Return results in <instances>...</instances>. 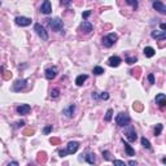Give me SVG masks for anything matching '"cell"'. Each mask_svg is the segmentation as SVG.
Wrapping results in <instances>:
<instances>
[{"label":"cell","mask_w":166,"mask_h":166,"mask_svg":"<svg viewBox=\"0 0 166 166\" xmlns=\"http://www.w3.org/2000/svg\"><path fill=\"white\" fill-rule=\"evenodd\" d=\"M125 136L127 138V140H129V141H135L136 139H138V135H136L135 129H134L131 125L126 126V130H125Z\"/></svg>","instance_id":"cell-4"},{"label":"cell","mask_w":166,"mask_h":166,"mask_svg":"<svg viewBox=\"0 0 166 166\" xmlns=\"http://www.w3.org/2000/svg\"><path fill=\"white\" fill-rule=\"evenodd\" d=\"M153 8H155L157 12H160L161 14H166V7L163 5V3L160 1V0H157V1L153 3Z\"/></svg>","instance_id":"cell-13"},{"label":"cell","mask_w":166,"mask_h":166,"mask_svg":"<svg viewBox=\"0 0 166 166\" xmlns=\"http://www.w3.org/2000/svg\"><path fill=\"white\" fill-rule=\"evenodd\" d=\"M57 71H59L57 66H51V68H48L47 70H45V78H47L48 81H52V79L57 75Z\"/></svg>","instance_id":"cell-8"},{"label":"cell","mask_w":166,"mask_h":166,"mask_svg":"<svg viewBox=\"0 0 166 166\" xmlns=\"http://www.w3.org/2000/svg\"><path fill=\"white\" fill-rule=\"evenodd\" d=\"M60 141H61V140H60L59 138H51V139H49V143H51L52 145H59Z\"/></svg>","instance_id":"cell-33"},{"label":"cell","mask_w":166,"mask_h":166,"mask_svg":"<svg viewBox=\"0 0 166 166\" xmlns=\"http://www.w3.org/2000/svg\"><path fill=\"white\" fill-rule=\"evenodd\" d=\"M11 165H14V166H18V162H16V161H13V162H9L7 166H11Z\"/></svg>","instance_id":"cell-47"},{"label":"cell","mask_w":166,"mask_h":166,"mask_svg":"<svg viewBox=\"0 0 166 166\" xmlns=\"http://www.w3.org/2000/svg\"><path fill=\"white\" fill-rule=\"evenodd\" d=\"M114 162V165H123L125 166V161H121V160H114L113 161Z\"/></svg>","instance_id":"cell-42"},{"label":"cell","mask_w":166,"mask_h":166,"mask_svg":"<svg viewBox=\"0 0 166 166\" xmlns=\"http://www.w3.org/2000/svg\"><path fill=\"white\" fill-rule=\"evenodd\" d=\"M130 122H131V118H130V115L127 114V113H119L117 117H115V123L118 125L119 127H126L130 125Z\"/></svg>","instance_id":"cell-1"},{"label":"cell","mask_w":166,"mask_h":166,"mask_svg":"<svg viewBox=\"0 0 166 166\" xmlns=\"http://www.w3.org/2000/svg\"><path fill=\"white\" fill-rule=\"evenodd\" d=\"M87 79H88V75H86V74H81V75L77 77V79H75V85H77V86H82L86 81H87Z\"/></svg>","instance_id":"cell-18"},{"label":"cell","mask_w":166,"mask_h":166,"mask_svg":"<svg viewBox=\"0 0 166 166\" xmlns=\"http://www.w3.org/2000/svg\"><path fill=\"white\" fill-rule=\"evenodd\" d=\"M90 16H91V11H86V12H85V13L82 14V17L85 18V20H87V18H88V17H90Z\"/></svg>","instance_id":"cell-40"},{"label":"cell","mask_w":166,"mask_h":166,"mask_svg":"<svg viewBox=\"0 0 166 166\" xmlns=\"http://www.w3.org/2000/svg\"><path fill=\"white\" fill-rule=\"evenodd\" d=\"M92 29H93L92 23L87 22V21H83V22L81 23V30L83 31L85 34H90L91 31H92Z\"/></svg>","instance_id":"cell-14"},{"label":"cell","mask_w":166,"mask_h":166,"mask_svg":"<svg viewBox=\"0 0 166 166\" xmlns=\"http://www.w3.org/2000/svg\"><path fill=\"white\" fill-rule=\"evenodd\" d=\"M59 155H60V157H65L66 155H69L68 153V151H64V149H60L59 151Z\"/></svg>","instance_id":"cell-39"},{"label":"cell","mask_w":166,"mask_h":166,"mask_svg":"<svg viewBox=\"0 0 166 166\" xmlns=\"http://www.w3.org/2000/svg\"><path fill=\"white\" fill-rule=\"evenodd\" d=\"M151 37L156 40H166V31H152Z\"/></svg>","instance_id":"cell-10"},{"label":"cell","mask_w":166,"mask_h":166,"mask_svg":"<svg viewBox=\"0 0 166 166\" xmlns=\"http://www.w3.org/2000/svg\"><path fill=\"white\" fill-rule=\"evenodd\" d=\"M141 145L147 149H152V145H151V143H149V140L147 138H141Z\"/></svg>","instance_id":"cell-25"},{"label":"cell","mask_w":166,"mask_h":166,"mask_svg":"<svg viewBox=\"0 0 166 166\" xmlns=\"http://www.w3.org/2000/svg\"><path fill=\"white\" fill-rule=\"evenodd\" d=\"M48 25H49V27L52 29L53 31H61L62 29H64V22H62V20H60V18H53V20H48Z\"/></svg>","instance_id":"cell-3"},{"label":"cell","mask_w":166,"mask_h":166,"mask_svg":"<svg viewBox=\"0 0 166 166\" xmlns=\"http://www.w3.org/2000/svg\"><path fill=\"white\" fill-rule=\"evenodd\" d=\"M161 161H162V163H165V165H166V157H165V158H162Z\"/></svg>","instance_id":"cell-48"},{"label":"cell","mask_w":166,"mask_h":166,"mask_svg":"<svg viewBox=\"0 0 166 166\" xmlns=\"http://www.w3.org/2000/svg\"><path fill=\"white\" fill-rule=\"evenodd\" d=\"M100 99H101V100H108V99H109V93H108V92L100 93Z\"/></svg>","instance_id":"cell-37"},{"label":"cell","mask_w":166,"mask_h":166,"mask_svg":"<svg viewBox=\"0 0 166 166\" xmlns=\"http://www.w3.org/2000/svg\"><path fill=\"white\" fill-rule=\"evenodd\" d=\"M103 157H104L107 161H109L110 160V152H108V151H104V152H103Z\"/></svg>","instance_id":"cell-36"},{"label":"cell","mask_w":166,"mask_h":166,"mask_svg":"<svg viewBox=\"0 0 166 166\" xmlns=\"http://www.w3.org/2000/svg\"><path fill=\"white\" fill-rule=\"evenodd\" d=\"M112 117H113V110L112 109H108L107 110V114H105V121L107 122H110V119H112Z\"/></svg>","instance_id":"cell-28"},{"label":"cell","mask_w":166,"mask_h":166,"mask_svg":"<svg viewBox=\"0 0 166 166\" xmlns=\"http://www.w3.org/2000/svg\"><path fill=\"white\" fill-rule=\"evenodd\" d=\"M59 95H60V90H59V88H53V90L51 91V97L52 99H57V97H59Z\"/></svg>","instance_id":"cell-30"},{"label":"cell","mask_w":166,"mask_h":166,"mask_svg":"<svg viewBox=\"0 0 166 166\" xmlns=\"http://www.w3.org/2000/svg\"><path fill=\"white\" fill-rule=\"evenodd\" d=\"M117 39H118V35L115 34V33H110V34H108L107 37L103 38V44H104L107 48H110L115 42H117Z\"/></svg>","instance_id":"cell-2"},{"label":"cell","mask_w":166,"mask_h":166,"mask_svg":"<svg viewBox=\"0 0 166 166\" xmlns=\"http://www.w3.org/2000/svg\"><path fill=\"white\" fill-rule=\"evenodd\" d=\"M16 23H17L18 26H22V27H25V26H29L31 25V18L29 17H23V16H18V17H16Z\"/></svg>","instance_id":"cell-7"},{"label":"cell","mask_w":166,"mask_h":166,"mask_svg":"<svg viewBox=\"0 0 166 166\" xmlns=\"http://www.w3.org/2000/svg\"><path fill=\"white\" fill-rule=\"evenodd\" d=\"M51 131H52V125H48V126H45L44 130H43V132H44L45 135H48V134H49Z\"/></svg>","instance_id":"cell-35"},{"label":"cell","mask_w":166,"mask_h":166,"mask_svg":"<svg viewBox=\"0 0 166 166\" xmlns=\"http://www.w3.org/2000/svg\"><path fill=\"white\" fill-rule=\"evenodd\" d=\"M34 30L37 31V34L39 35V38H42L43 40H48V34L47 31H45V29L43 27L40 23H35L34 25Z\"/></svg>","instance_id":"cell-6"},{"label":"cell","mask_w":166,"mask_h":166,"mask_svg":"<svg viewBox=\"0 0 166 166\" xmlns=\"http://www.w3.org/2000/svg\"><path fill=\"white\" fill-rule=\"evenodd\" d=\"M103 73H104V69H103L101 66H95V68H93V74H96V75H101Z\"/></svg>","instance_id":"cell-26"},{"label":"cell","mask_w":166,"mask_h":166,"mask_svg":"<svg viewBox=\"0 0 166 166\" xmlns=\"http://www.w3.org/2000/svg\"><path fill=\"white\" fill-rule=\"evenodd\" d=\"M126 3L129 4V5H131L134 9L138 8V0H126Z\"/></svg>","instance_id":"cell-31"},{"label":"cell","mask_w":166,"mask_h":166,"mask_svg":"<svg viewBox=\"0 0 166 166\" xmlns=\"http://www.w3.org/2000/svg\"><path fill=\"white\" fill-rule=\"evenodd\" d=\"M23 125H25V122H23V121H18L17 123H16V127H22Z\"/></svg>","instance_id":"cell-43"},{"label":"cell","mask_w":166,"mask_h":166,"mask_svg":"<svg viewBox=\"0 0 166 166\" xmlns=\"http://www.w3.org/2000/svg\"><path fill=\"white\" fill-rule=\"evenodd\" d=\"M131 74H132L134 77H135L136 79H139V78H140V75H141V68H139V66H138V68L132 69V70H131Z\"/></svg>","instance_id":"cell-24"},{"label":"cell","mask_w":166,"mask_h":166,"mask_svg":"<svg viewBox=\"0 0 166 166\" xmlns=\"http://www.w3.org/2000/svg\"><path fill=\"white\" fill-rule=\"evenodd\" d=\"M123 141V145H125V151H126V153H127V156H135V151H134V148H132L131 145H130L129 143H126L125 140H122Z\"/></svg>","instance_id":"cell-19"},{"label":"cell","mask_w":166,"mask_h":166,"mask_svg":"<svg viewBox=\"0 0 166 166\" xmlns=\"http://www.w3.org/2000/svg\"><path fill=\"white\" fill-rule=\"evenodd\" d=\"M60 1H61V4H62V5H65V7H68L69 4L71 3V0H60Z\"/></svg>","instance_id":"cell-41"},{"label":"cell","mask_w":166,"mask_h":166,"mask_svg":"<svg viewBox=\"0 0 166 166\" xmlns=\"http://www.w3.org/2000/svg\"><path fill=\"white\" fill-rule=\"evenodd\" d=\"M136 61H138V59H136L135 56H134V57H127V59H126V62H127L129 65L134 64V62H136Z\"/></svg>","instance_id":"cell-34"},{"label":"cell","mask_w":166,"mask_h":166,"mask_svg":"<svg viewBox=\"0 0 166 166\" xmlns=\"http://www.w3.org/2000/svg\"><path fill=\"white\" fill-rule=\"evenodd\" d=\"M160 29H161V30H163V31H166V22L161 23V25H160Z\"/></svg>","instance_id":"cell-44"},{"label":"cell","mask_w":166,"mask_h":166,"mask_svg":"<svg viewBox=\"0 0 166 166\" xmlns=\"http://www.w3.org/2000/svg\"><path fill=\"white\" fill-rule=\"evenodd\" d=\"M34 132H35V130H34V129L29 127V129H25V130H23V135H26V136H31V135H34Z\"/></svg>","instance_id":"cell-27"},{"label":"cell","mask_w":166,"mask_h":166,"mask_svg":"<svg viewBox=\"0 0 166 166\" xmlns=\"http://www.w3.org/2000/svg\"><path fill=\"white\" fill-rule=\"evenodd\" d=\"M74 110H75V105L74 104H70L68 108H65L64 109V114L66 118H71L74 115Z\"/></svg>","instance_id":"cell-17"},{"label":"cell","mask_w":166,"mask_h":166,"mask_svg":"<svg viewBox=\"0 0 166 166\" xmlns=\"http://www.w3.org/2000/svg\"><path fill=\"white\" fill-rule=\"evenodd\" d=\"M26 85H27V81H26V79H18V81H16V83H13V86H12V91H14V92H20V91L25 90Z\"/></svg>","instance_id":"cell-5"},{"label":"cell","mask_w":166,"mask_h":166,"mask_svg":"<svg viewBox=\"0 0 166 166\" xmlns=\"http://www.w3.org/2000/svg\"><path fill=\"white\" fill-rule=\"evenodd\" d=\"M155 101L160 108L166 107V95H163V93H158V95L156 96Z\"/></svg>","instance_id":"cell-12"},{"label":"cell","mask_w":166,"mask_h":166,"mask_svg":"<svg viewBox=\"0 0 166 166\" xmlns=\"http://www.w3.org/2000/svg\"><path fill=\"white\" fill-rule=\"evenodd\" d=\"M85 160L87 161L90 165H93V163H95V161H96L95 160V155H93V153H88V155H86Z\"/></svg>","instance_id":"cell-23"},{"label":"cell","mask_w":166,"mask_h":166,"mask_svg":"<svg viewBox=\"0 0 166 166\" xmlns=\"http://www.w3.org/2000/svg\"><path fill=\"white\" fill-rule=\"evenodd\" d=\"M17 113L18 114H21V115H26V114H29L30 113V110H31V107L29 104H21V105H18L17 107Z\"/></svg>","instance_id":"cell-9"},{"label":"cell","mask_w":166,"mask_h":166,"mask_svg":"<svg viewBox=\"0 0 166 166\" xmlns=\"http://www.w3.org/2000/svg\"><path fill=\"white\" fill-rule=\"evenodd\" d=\"M40 12L44 14H49L52 12V7H51V3H49V0H44L40 7Z\"/></svg>","instance_id":"cell-11"},{"label":"cell","mask_w":166,"mask_h":166,"mask_svg":"<svg viewBox=\"0 0 166 166\" xmlns=\"http://www.w3.org/2000/svg\"><path fill=\"white\" fill-rule=\"evenodd\" d=\"M132 108H134V110H135V112H143L144 105L141 104L140 101H135L134 104H132Z\"/></svg>","instance_id":"cell-22"},{"label":"cell","mask_w":166,"mask_h":166,"mask_svg":"<svg viewBox=\"0 0 166 166\" xmlns=\"http://www.w3.org/2000/svg\"><path fill=\"white\" fill-rule=\"evenodd\" d=\"M129 165H131V166H136V165H138V162H136V161H134V160H131V161H129Z\"/></svg>","instance_id":"cell-45"},{"label":"cell","mask_w":166,"mask_h":166,"mask_svg":"<svg viewBox=\"0 0 166 166\" xmlns=\"http://www.w3.org/2000/svg\"><path fill=\"white\" fill-rule=\"evenodd\" d=\"M78 148H79V143H77V141H70V143L68 144L66 151H68L69 155H73V153H75L77 151H78Z\"/></svg>","instance_id":"cell-16"},{"label":"cell","mask_w":166,"mask_h":166,"mask_svg":"<svg viewBox=\"0 0 166 166\" xmlns=\"http://www.w3.org/2000/svg\"><path fill=\"white\" fill-rule=\"evenodd\" d=\"M161 131H162V125H161V123L156 125V127H155V136H158V135H160Z\"/></svg>","instance_id":"cell-29"},{"label":"cell","mask_w":166,"mask_h":166,"mask_svg":"<svg viewBox=\"0 0 166 166\" xmlns=\"http://www.w3.org/2000/svg\"><path fill=\"white\" fill-rule=\"evenodd\" d=\"M155 49H153L152 47H145L144 48V55H145V57H148V59H151V57L155 56Z\"/></svg>","instance_id":"cell-21"},{"label":"cell","mask_w":166,"mask_h":166,"mask_svg":"<svg viewBox=\"0 0 166 166\" xmlns=\"http://www.w3.org/2000/svg\"><path fill=\"white\" fill-rule=\"evenodd\" d=\"M92 97L95 99V100H99V99H100V96H97V93H96V92H92Z\"/></svg>","instance_id":"cell-46"},{"label":"cell","mask_w":166,"mask_h":166,"mask_svg":"<svg viewBox=\"0 0 166 166\" xmlns=\"http://www.w3.org/2000/svg\"><path fill=\"white\" fill-rule=\"evenodd\" d=\"M37 162L38 163H45V162H47V153H45V152H39V153H38Z\"/></svg>","instance_id":"cell-20"},{"label":"cell","mask_w":166,"mask_h":166,"mask_svg":"<svg viewBox=\"0 0 166 166\" xmlns=\"http://www.w3.org/2000/svg\"><path fill=\"white\" fill-rule=\"evenodd\" d=\"M148 81H149V83H151V85H155V75H153V74H149V75H148Z\"/></svg>","instance_id":"cell-38"},{"label":"cell","mask_w":166,"mask_h":166,"mask_svg":"<svg viewBox=\"0 0 166 166\" xmlns=\"http://www.w3.org/2000/svg\"><path fill=\"white\" fill-rule=\"evenodd\" d=\"M12 78V73L9 70H4L3 71V79H5V81H9V79Z\"/></svg>","instance_id":"cell-32"},{"label":"cell","mask_w":166,"mask_h":166,"mask_svg":"<svg viewBox=\"0 0 166 166\" xmlns=\"http://www.w3.org/2000/svg\"><path fill=\"white\" fill-rule=\"evenodd\" d=\"M119 64H121V59L118 56H112L108 59V65L112 68H117V66H119Z\"/></svg>","instance_id":"cell-15"}]
</instances>
